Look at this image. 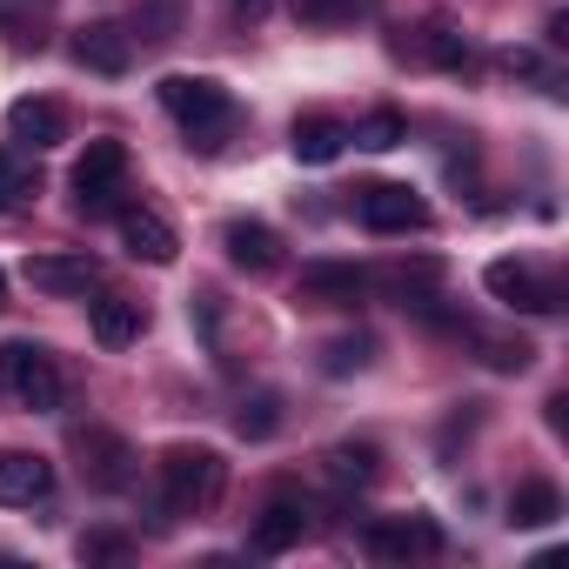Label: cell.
Returning a JSON list of instances; mask_svg holds the SVG:
<instances>
[{
  "label": "cell",
  "instance_id": "1",
  "mask_svg": "<svg viewBox=\"0 0 569 569\" xmlns=\"http://www.w3.org/2000/svg\"><path fill=\"white\" fill-rule=\"evenodd\" d=\"M161 108L181 121L188 148H201V154H214L234 134V94L214 74H168L161 81Z\"/></svg>",
  "mask_w": 569,
  "mask_h": 569
},
{
  "label": "cell",
  "instance_id": "2",
  "mask_svg": "<svg viewBox=\"0 0 569 569\" xmlns=\"http://www.w3.org/2000/svg\"><path fill=\"white\" fill-rule=\"evenodd\" d=\"M221 489H228V462H221L214 449H201V442H174V449L161 456V509H168V522H174V516H201V509H214Z\"/></svg>",
  "mask_w": 569,
  "mask_h": 569
},
{
  "label": "cell",
  "instance_id": "3",
  "mask_svg": "<svg viewBox=\"0 0 569 569\" xmlns=\"http://www.w3.org/2000/svg\"><path fill=\"white\" fill-rule=\"evenodd\" d=\"M0 389H8L21 409H61V396H68V382H61V362L41 349V342H8L0 349Z\"/></svg>",
  "mask_w": 569,
  "mask_h": 569
},
{
  "label": "cell",
  "instance_id": "4",
  "mask_svg": "<svg viewBox=\"0 0 569 569\" xmlns=\"http://www.w3.org/2000/svg\"><path fill=\"white\" fill-rule=\"evenodd\" d=\"M121 181H128V148H121L114 134L88 141V154L74 161V208H81L88 221L121 214Z\"/></svg>",
  "mask_w": 569,
  "mask_h": 569
},
{
  "label": "cell",
  "instance_id": "5",
  "mask_svg": "<svg viewBox=\"0 0 569 569\" xmlns=\"http://www.w3.org/2000/svg\"><path fill=\"white\" fill-rule=\"evenodd\" d=\"M482 289H489L502 309H522V316H556V309H562V289H556V281L536 274L529 261H509V254L482 268Z\"/></svg>",
  "mask_w": 569,
  "mask_h": 569
},
{
  "label": "cell",
  "instance_id": "6",
  "mask_svg": "<svg viewBox=\"0 0 569 569\" xmlns=\"http://www.w3.org/2000/svg\"><path fill=\"white\" fill-rule=\"evenodd\" d=\"M356 214L369 234H416L429 228V201L402 181H376V188H356Z\"/></svg>",
  "mask_w": 569,
  "mask_h": 569
},
{
  "label": "cell",
  "instance_id": "7",
  "mask_svg": "<svg viewBox=\"0 0 569 569\" xmlns=\"http://www.w3.org/2000/svg\"><path fill=\"white\" fill-rule=\"evenodd\" d=\"M74 456H81V482L101 489V496H114V489L134 482V449L114 429H81L74 436Z\"/></svg>",
  "mask_w": 569,
  "mask_h": 569
},
{
  "label": "cell",
  "instance_id": "8",
  "mask_svg": "<svg viewBox=\"0 0 569 569\" xmlns=\"http://www.w3.org/2000/svg\"><path fill=\"white\" fill-rule=\"evenodd\" d=\"M369 296V274L356 261H309L296 274V302H316V309H356Z\"/></svg>",
  "mask_w": 569,
  "mask_h": 569
},
{
  "label": "cell",
  "instance_id": "9",
  "mask_svg": "<svg viewBox=\"0 0 569 569\" xmlns=\"http://www.w3.org/2000/svg\"><path fill=\"white\" fill-rule=\"evenodd\" d=\"M369 556L376 562H416V556H436L442 549V529L429 516H389V522H369Z\"/></svg>",
  "mask_w": 569,
  "mask_h": 569
},
{
  "label": "cell",
  "instance_id": "10",
  "mask_svg": "<svg viewBox=\"0 0 569 569\" xmlns=\"http://www.w3.org/2000/svg\"><path fill=\"white\" fill-rule=\"evenodd\" d=\"M54 496V462L34 449H0V502L8 509H34Z\"/></svg>",
  "mask_w": 569,
  "mask_h": 569
},
{
  "label": "cell",
  "instance_id": "11",
  "mask_svg": "<svg viewBox=\"0 0 569 569\" xmlns=\"http://www.w3.org/2000/svg\"><path fill=\"white\" fill-rule=\"evenodd\" d=\"M74 61L88 68V74H128L134 68V34L121 28V21H88L81 34H74Z\"/></svg>",
  "mask_w": 569,
  "mask_h": 569
},
{
  "label": "cell",
  "instance_id": "12",
  "mask_svg": "<svg viewBox=\"0 0 569 569\" xmlns=\"http://www.w3.org/2000/svg\"><path fill=\"white\" fill-rule=\"evenodd\" d=\"M309 536V502H296V496H274L254 522H248V549L254 556H281V549H296Z\"/></svg>",
  "mask_w": 569,
  "mask_h": 569
},
{
  "label": "cell",
  "instance_id": "13",
  "mask_svg": "<svg viewBox=\"0 0 569 569\" xmlns=\"http://www.w3.org/2000/svg\"><path fill=\"white\" fill-rule=\"evenodd\" d=\"M8 134L21 141V148H61L68 141V108L61 101H48V94H21L14 108H8Z\"/></svg>",
  "mask_w": 569,
  "mask_h": 569
},
{
  "label": "cell",
  "instance_id": "14",
  "mask_svg": "<svg viewBox=\"0 0 569 569\" xmlns=\"http://www.w3.org/2000/svg\"><path fill=\"white\" fill-rule=\"evenodd\" d=\"M121 248H128L134 261H154V268H168V261L181 254L174 228H168L154 208H121Z\"/></svg>",
  "mask_w": 569,
  "mask_h": 569
},
{
  "label": "cell",
  "instance_id": "15",
  "mask_svg": "<svg viewBox=\"0 0 569 569\" xmlns=\"http://www.w3.org/2000/svg\"><path fill=\"white\" fill-rule=\"evenodd\" d=\"M221 248H228V261H234L241 274H268V268L281 261V234H274L268 221H228V228H221Z\"/></svg>",
  "mask_w": 569,
  "mask_h": 569
},
{
  "label": "cell",
  "instance_id": "16",
  "mask_svg": "<svg viewBox=\"0 0 569 569\" xmlns=\"http://www.w3.org/2000/svg\"><path fill=\"white\" fill-rule=\"evenodd\" d=\"M88 329H94V342H101V349H134V342H141V329H148V309H141V302H128V296H101V302L88 309Z\"/></svg>",
  "mask_w": 569,
  "mask_h": 569
},
{
  "label": "cell",
  "instance_id": "17",
  "mask_svg": "<svg viewBox=\"0 0 569 569\" xmlns=\"http://www.w3.org/2000/svg\"><path fill=\"white\" fill-rule=\"evenodd\" d=\"M289 148H296L302 168H329V161L349 148V128H342L336 114H302V121L289 128Z\"/></svg>",
  "mask_w": 569,
  "mask_h": 569
},
{
  "label": "cell",
  "instance_id": "18",
  "mask_svg": "<svg viewBox=\"0 0 569 569\" xmlns=\"http://www.w3.org/2000/svg\"><path fill=\"white\" fill-rule=\"evenodd\" d=\"M28 281H34L41 296H88L94 289V261L88 254H34Z\"/></svg>",
  "mask_w": 569,
  "mask_h": 569
},
{
  "label": "cell",
  "instance_id": "19",
  "mask_svg": "<svg viewBox=\"0 0 569 569\" xmlns=\"http://www.w3.org/2000/svg\"><path fill=\"white\" fill-rule=\"evenodd\" d=\"M382 289L402 309H429L436 289H442V261H396V268H382Z\"/></svg>",
  "mask_w": 569,
  "mask_h": 569
},
{
  "label": "cell",
  "instance_id": "20",
  "mask_svg": "<svg viewBox=\"0 0 569 569\" xmlns=\"http://www.w3.org/2000/svg\"><path fill=\"white\" fill-rule=\"evenodd\" d=\"M556 516H562V489L556 482H542V476L516 482V496H509V522L516 529H549Z\"/></svg>",
  "mask_w": 569,
  "mask_h": 569
},
{
  "label": "cell",
  "instance_id": "21",
  "mask_svg": "<svg viewBox=\"0 0 569 569\" xmlns=\"http://www.w3.org/2000/svg\"><path fill=\"white\" fill-rule=\"evenodd\" d=\"M382 476V449L376 442H336L329 449V482L336 489H369Z\"/></svg>",
  "mask_w": 569,
  "mask_h": 569
},
{
  "label": "cell",
  "instance_id": "22",
  "mask_svg": "<svg viewBox=\"0 0 569 569\" xmlns=\"http://www.w3.org/2000/svg\"><path fill=\"white\" fill-rule=\"evenodd\" d=\"M41 194V161H34V148H0V201H34Z\"/></svg>",
  "mask_w": 569,
  "mask_h": 569
},
{
  "label": "cell",
  "instance_id": "23",
  "mask_svg": "<svg viewBox=\"0 0 569 569\" xmlns=\"http://www.w3.org/2000/svg\"><path fill=\"white\" fill-rule=\"evenodd\" d=\"M376 14V0H296V21L302 28H356Z\"/></svg>",
  "mask_w": 569,
  "mask_h": 569
},
{
  "label": "cell",
  "instance_id": "24",
  "mask_svg": "<svg viewBox=\"0 0 569 569\" xmlns=\"http://www.w3.org/2000/svg\"><path fill=\"white\" fill-rule=\"evenodd\" d=\"M274 429H281V396H268V389H261V396H241L234 436H241V442H268Z\"/></svg>",
  "mask_w": 569,
  "mask_h": 569
},
{
  "label": "cell",
  "instance_id": "25",
  "mask_svg": "<svg viewBox=\"0 0 569 569\" xmlns=\"http://www.w3.org/2000/svg\"><path fill=\"white\" fill-rule=\"evenodd\" d=\"M349 141H356V148H369V154H389V148H402V141H409V121H402L396 108H376L362 128H349Z\"/></svg>",
  "mask_w": 569,
  "mask_h": 569
},
{
  "label": "cell",
  "instance_id": "26",
  "mask_svg": "<svg viewBox=\"0 0 569 569\" xmlns=\"http://www.w3.org/2000/svg\"><path fill=\"white\" fill-rule=\"evenodd\" d=\"M416 61H436V68H469V41H462L456 28H422Z\"/></svg>",
  "mask_w": 569,
  "mask_h": 569
},
{
  "label": "cell",
  "instance_id": "27",
  "mask_svg": "<svg viewBox=\"0 0 569 569\" xmlns=\"http://www.w3.org/2000/svg\"><path fill=\"white\" fill-rule=\"evenodd\" d=\"M369 356H376L369 336H336V342L322 349V369H329V376H356V369H369Z\"/></svg>",
  "mask_w": 569,
  "mask_h": 569
},
{
  "label": "cell",
  "instance_id": "28",
  "mask_svg": "<svg viewBox=\"0 0 569 569\" xmlns=\"http://www.w3.org/2000/svg\"><path fill=\"white\" fill-rule=\"evenodd\" d=\"M482 362L502 369V376H522V369L536 362V349H529L522 336H516V342H509V336H482Z\"/></svg>",
  "mask_w": 569,
  "mask_h": 569
},
{
  "label": "cell",
  "instance_id": "29",
  "mask_svg": "<svg viewBox=\"0 0 569 569\" xmlns=\"http://www.w3.org/2000/svg\"><path fill=\"white\" fill-rule=\"evenodd\" d=\"M174 21H181V0H148V8L134 14V28L148 41H174Z\"/></svg>",
  "mask_w": 569,
  "mask_h": 569
},
{
  "label": "cell",
  "instance_id": "30",
  "mask_svg": "<svg viewBox=\"0 0 569 569\" xmlns=\"http://www.w3.org/2000/svg\"><path fill=\"white\" fill-rule=\"evenodd\" d=\"M128 549H134V542H128L121 529H88V536H81V562H121Z\"/></svg>",
  "mask_w": 569,
  "mask_h": 569
},
{
  "label": "cell",
  "instance_id": "31",
  "mask_svg": "<svg viewBox=\"0 0 569 569\" xmlns=\"http://www.w3.org/2000/svg\"><path fill=\"white\" fill-rule=\"evenodd\" d=\"M188 316L201 322V336H214V329H221V296H214V289H201V296L188 302Z\"/></svg>",
  "mask_w": 569,
  "mask_h": 569
},
{
  "label": "cell",
  "instance_id": "32",
  "mask_svg": "<svg viewBox=\"0 0 569 569\" xmlns=\"http://www.w3.org/2000/svg\"><path fill=\"white\" fill-rule=\"evenodd\" d=\"M549 429H569V396H549Z\"/></svg>",
  "mask_w": 569,
  "mask_h": 569
},
{
  "label": "cell",
  "instance_id": "33",
  "mask_svg": "<svg viewBox=\"0 0 569 569\" xmlns=\"http://www.w3.org/2000/svg\"><path fill=\"white\" fill-rule=\"evenodd\" d=\"M268 0H228V14H261Z\"/></svg>",
  "mask_w": 569,
  "mask_h": 569
},
{
  "label": "cell",
  "instance_id": "34",
  "mask_svg": "<svg viewBox=\"0 0 569 569\" xmlns=\"http://www.w3.org/2000/svg\"><path fill=\"white\" fill-rule=\"evenodd\" d=\"M0 8H14V0H0ZM28 8H54V0H28Z\"/></svg>",
  "mask_w": 569,
  "mask_h": 569
},
{
  "label": "cell",
  "instance_id": "35",
  "mask_svg": "<svg viewBox=\"0 0 569 569\" xmlns=\"http://www.w3.org/2000/svg\"><path fill=\"white\" fill-rule=\"evenodd\" d=\"M0 309H8V274H0Z\"/></svg>",
  "mask_w": 569,
  "mask_h": 569
}]
</instances>
